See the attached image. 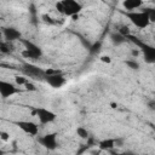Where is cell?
Masks as SVG:
<instances>
[{"label": "cell", "mask_w": 155, "mask_h": 155, "mask_svg": "<svg viewBox=\"0 0 155 155\" xmlns=\"http://www.w3.org/2000/svg\"><path fill=\"white\" fill-rule=\"evenodd\" d=\"M56 6L61 13L69 16V17L76 16L82 8L81 4H79L78 1H74V0H64V1L58 2Z\"/></svg>", "instance_id": "6da1fadb"}, {"label": "cell", "mask_w": 155, "mask_h": 155, "mask_svg": "<svg viewBox=\"0 0 155 155\" xmlns=\"http://www.w3.org/2000/svg\"><path fill=\"white\" fill-rule=\"evenodd\" d=\"M126 17L131 21L132 24H134L139 29H144L150 24V19L148 15L142 11H133V12H126Z\"/></svg>", "instance_id": "7a4b0ae2"}, {"label": "cell", "mask_w": 155, "mask_h": 155, "mask_svg": "<svg viewBox=\"0 0 155 155\" xmlns=\"http://www.w3.org/2000/svg\"><path fill=\"white\" fill-rule=\"evenodd\" d=\"M127 38H131V40L140 48L142 53H143V57H144V61L149 64L151 63H155V47L149 45V44H145V42H142L139 41L137 38H133V36H127Z\"/></svg>", "instance_id": "3957f363"}, {"label": "cell", "mask_w": 155, "mask_h": 155, "mask_svg": "<svg viewBox=\"0 0 155 155\" xmlns=\"http://www.w3.org/2000/svg\"><path fill=\"white\" fill-rule=\"evenodd\" d=\"M22 71L24 73L25 76L35 79V80H45L46 78V70L31 63H24L22 65Z\"/></svg>", "instance_id": "277c9868"}, {"label": "cell", "mask_w": 155, "mask_h": 155, "mask_svg": "<svg viewBox=\"0 0 155 155\" xmlns=\"http://www.w3.org/2000/svg\"><path fill=\"white\" fill-rule=\"evenodd\" d=\"M22 42L24 45V51L22 52V54L25 58H29V59H39L42 56V51H41V48L36 44H34V42H31L29 40H22Z\"/></svg>", "instance_id": "5b68a950"}, {"label": "cell", "mask_w": 155, "mask_h": 155, "mask_svg": "<svg viewBox=\"0 0 155 155\" xmlns=\"http://www.w3.org/2000/svg\"><path fill=\"white\" fill-rule=\"evenodd\" d=\"M45 81L50 85V86H52L53 88H59V87H62L64 84H65V78L61 74V73H58V71H52V70H47L46 71V78H45Z\"/></svg>", "instance_id": "8992f818"}, {"label": "cell", "mask_w": 155, "mask_h": 155, "mask_svg": "<svg viewBox=\"0 0 155 155\" xmlns=\"http://www.w3.org/2000/svg\"><path fill=\"white\" fill-rule=\"evenodd\" d=\"M35 113L41 124H51L52 121L56 120V114L46 108H36Z\"/></svg>", "instance_id": "52a82bcc"}, {"label": "cell", "mask_w": 155, "mask_h": 155, "mask_svg": "<svg viewBox=\"0 0 155 155\" xmlns=\"http://www.w3.org/2000/svg\"><path fill=\"white\" fill-rule=\"evenodd\" d=\"M16 125L27 134L29 136H36L39 132V127L33 121H16Z\"/></svg>", "instance_id": "ba28073f"}, {"label": "cell", "mask_w": 155, "mask_h": 155, "mask_svg": "<svg viewBox=\"0 0 155 155\" xmlns=\"http://www.w3.org/2000/svg\"><path fill=\"white\" fill-rule=\"evenodd\" d=\"M17 92H18V90L13 84H10V82L4 81V80L0 81V94L2 98L11 97V96L16 94Z\"/></svg>", "instance_id": "9c48e42d"}, {"label": "cell", "mask_w": 155, "mask_h": 155, "mask_svg": "<svg viewBox=\"0 0 155 155\" xmlns=\"http://www.w3.org/2000/svg\"><path fill=\"white\" fill-rule=\"evenodd\" d=\"M40 143L48 150H54L58 145L57 143V134L56 133H47L40 138Z\"/></svg>", "instance_id": "30bf717a"}, {"label": "cell", "mask_w": 155, "mask_h": 155, "mask_svg": "<svg viewBox=\"0 0 155 155\" xmlns=\"http://www.w3.org/2000/svg\"><path fill=\"white\" fill-rule=\"evenodd\" d=\"M2 34H4V38L6 39V41H15V40H19L22 34L18 29L13 28V27H7V28H4L2 30Z\"/></svg>", "instance_id": "8fae6325"}, {"label": "cell", "mask_w": 155, "mask_h": 155, "mask_svg": "<svg viewBox=\"0 0 155 155\" xmlns=\"http://www.w3.org/2000/svg\"><path fill=\"white\" fill-rule=\"evenodd\" d=\"M122 6L125 7V10H127V12H133V11H136L143 6V1H140V0H125L122 2Z\"/></svg>", "instance_id": "7c38bea8"}, {"label": "cell", "mask_w": 155, "mask_h": 155, "mask_svg": "<svg viewBox=\"0 0 155 155\" xmlns=\"http://www.w3.org/2000/svg\"><path fill=\"white\" fill-rule=\"evenodd\" d=\"M115 144H116V139L107 138V139H103L98 143V148H99V150H110L115 147Z\"/></svg>", "instance_id": "4fadbf2b"}, {"label": "cell", "mask_w": 155, "mask_h": 155, "mask_svg": "<svg viewBox=\"0 0 155 155\" xmlns=\"http://www.w3.org/2000/svg\"><path fill=\"white\" fill-rule=\"evenodd\" d=\"M0 51L4 54H8L13 51V45L10 41H1L0 42Z\"/></svg>", "instance_id": "5bb4252c"}, {"label": "cell", "mask_w": 155, "mask_h": 155, "mask_svg": "<svg viewBox=\"0 0 155 155\" xmlns=\"http://www.w3.org/2000/svg\"><path fill=\"white\" fill-rule=\"evenodd\" d=\"M110 40H111V42H113L114 45H121L122 42H125L126 38H124V36L120 35L119 33H114V34L110 35Z\"/></svg>", "instance_id": "9a60e30c"}, {"label": "cell", "mask_w": 155, "mask_h": 155, "mask_svg": "<svg viewBox=\"0 0 155 155\" xmlns=\"http://www.w3.org/2000/svg\"><path fill=\"white\" fill-rule=\"evenodd\" d=\"M143 11L148 15V17H149V19H150V23H151V22H155V7H147V8H144Z\"/></svg>", "instance_id": "2e32d148"}, {"label": "cell", "mask_w": 155, "mask_h": 155, "mask_svg": "<svg viewBox=\"0 0 155 155\" xmlns=\"http://www.w3.org/2000/svg\"><path fill=\"white\" fill-rule=\"evenodd\" d=\"M76 133H78V136L79 137H81V138H84V139H87L90 136H88V131L86 130V128H84V127H78L76 128Z\"/></svg>", "instance_id": "e0dca14e"}, {"label": "cell", "mask_w": 155, "mask_h": 155, "mask_svg": "<svg viewBox=\"0 0 155 155\" xmlns=\"http://www.w3.org/2000/svg\"><path fill=\"white\" fill-rule=\"evenodd\" d=\"M117 33H119L120 35H122L124 38H127V36H130V28L126 27V25H122V27L119 29Z\"/></svg>", "instance_id": "ac0fdd59"}, {"label": "cell", "mask_w": 155, "mask_h": 155, "mask_svg": "<svg viewBox=\"0 0 155 155\" xmlns=\"http://www.w3.org/2000/svg\"><path fill=\"white\" fill-rule=\"evenodd\" d=\"M125 63H126V65H127L128 68H131V69H138V68H139V63L136 62V61H133V59H128V61H126Z\"/></svg>", "instance_id": "d6986e66"}, {"label": "cell", "mask_w": 155, "mask_h": 155, "mask_svg": "<svg viewBox=\"0 0 155 155\" xmlns=\"http://www.w3.org/2000/svg\"><path fill=\"white\" fill-rule=\"evenodd\" d=\"M16 82L18 84V85H25L27 82H28V80H27V78H24V76H16Z\"/></svg>", "instance_id": "ffe728a7"}, {"label": "cell", "mask_w": 155, "mask_h": 155, "mask_svg": "<svg viewBox=\"0 0 155 155\" xmlns=\"http://www.w3.org/2000/svg\"><path fill=\"white\" fill-rule=\"evenodd\" d=\"M24 86H25V88H27L28 91H35V90H36V88H35V86H34L31 82H29V81H28Z\"/></svg>", "instance_id": "44dd1931"}, {"label": "cell", "mask_w": 155, "mask_h": 155, "mask_svg": "<svg viewBox=\"0 0 155 155\" xmlns=\"http://www.w3.org/2000/svg\"><path fill=\"white\" fill-rule=\"evenodd\" d=\"M101 61L104 62V63H110V62H111V59H110L109 56H102V57H101Z\"/></svg>", "instance_id": "7402d4cb"}, {"label": "cell", "mask_w": 155, "mask_h": 155, "mask_svg": "<svg viewBox=\"0 0 155 155\" xmlns=\"http://www.w3.org/2000/svg\"><path fill=\"white\" fill-rule=\"evenodd\" d=\"M8 138H10V137H8V134H7L6 132H4V131H2V132H1V139H2V140H7Z\"/></svg>", "instance_id": "603a6c76"}, {"label": "cell", "mask_w": 155, "mask_h": 155, "mask_svg": "<svg viewBox=\"0 0 155 155\" xmlns=\"http://www.w3.org/2000/svg\"><path fill=\"white\" fill-rule=\"evenodd\" d=\"M116 155H137V154L130 153V151H125V153H120V154H116Z\"/></svg>", "instance_id": "cb8c5ba5"}, {"label": "cell", "mask_w": 155, "mask_h": 155, "mask_svg": "<svg viewBox=\"0 0 155 155\" xmlns=\"http://www.w3.org/2000/svg\"><path fill=\"white\" fill-rule=\"evenodd\" d=\"M149 108L150 109H153V110H155V102H149Z\"/></svg>", "instance_id": "d4e9b609"}, {"label": "cell", "mask_w": 155, "mask_h": 155, "mask_svg": "<svg viewBox=\"0 0 155 155\" xmlns=\"http://www.w3.org/2000/svg\"><path fill=\"white\" fill-rule=\"evenodd\" d=\"M153 128H154V132H155V127H153Z\"/></svg>", "instance_id": "484cf974"}]
</instances>
